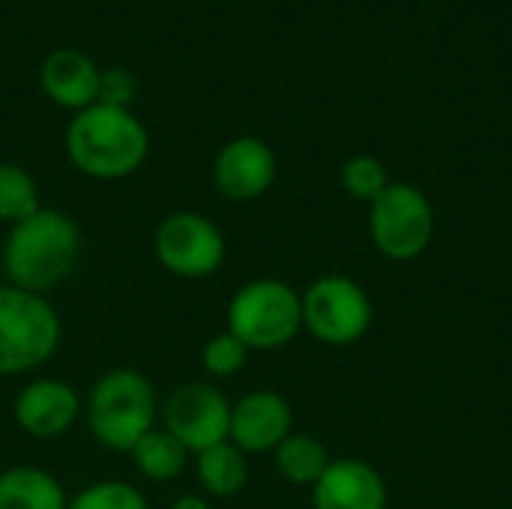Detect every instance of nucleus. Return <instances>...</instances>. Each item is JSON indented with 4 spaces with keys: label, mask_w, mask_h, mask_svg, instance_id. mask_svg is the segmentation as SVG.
<instances>
[{
    "label": "nucleus",
    "mask_w": 512,
    "mask_h": 509,
    "mask_svg": "<svg viewBox=\"0 0 512 509\" xmlns=\"http://www.w3.org/2000/svg\"><path fill=\"white\" fill-rule=\"evenodd\" d=\"M129 453L135 468L150 480H174L186 468V456H189V450L168 429L162 432L150 429Z\"/></svg>",
    "instance_id": "obj_18"
},
{
    "label": "nucleus",
    "mask_w": 512,
    "mask_h": 509,
    "mask_svg": "<svg viewBox=\"0 0 512 509\" xmlns=\"http://www.w3.org/2000/svg\"><path fill=\"white\" fill-rule=\"evenodd\" d=\"M99 66L78 48H57L39 66V84L63 108L84 111L99 96Z\"/></svg>",
    "instance_id": "obj_14"
},
{
    "label": "nucleus",
    "mask_w": 512,
    "mask_h": 509,
    "mask_svg": "<svg viewBox=\"0 0 512 509\" xmlns=\"http://www.w3.org/2000/svg\"><path fill=\"white\" fill-rule=\"evenodd\" d=\"M147 150V129L129 108L93 102L90 108L75 111L66 129V153L72 165L96 180L129 177L147 159Z\"/></svg>",
    "instance_id": "obj_1"
},
{
    "label": "nucleus",
    "mask_w": 512,
    "mask_h": 509,
    "mask_svg": "<svg viewBox=\"0 0 512 509\" xmlns=\"http://www.w3.org/2000/svg\"><path fill=\"white\" fill-rule=\"evenodd\" d=\"M315 509H384L387 486L381 474L360 459L330 462L321 480L312 486Z\"/></svg>",
    "instance_id": "obj_12"
},
{
    "label": "nucleus",
    "mask_w": 512,
    "mask_h": 509,
    "mask_svg": "<svg viewBox=\"0 0 512 509\" xmlns=\"http://www.w3.org/2000/svg\"><path fill=\"white\" fill-rule=\"evenodd\" d=\"M156 258L183 279H204L222 267V231L201 213H171L156 231Z\"/></svg>",
    "instance_id": "obj_8"
},
{
    "label": "nucleus",
    "mask_w": 512,
    "mask_h": 509,
    "mask_svg": "<svg viewBox=\"0 0 512 509\" xmlns=\"http://www.w3.org/2000/svg\"><path fill=\"white\" fill-rule=\"evenodd\" d=\"M66 509H147V501L135 486L108 480L84 489Z\"/></svg>",
    "instance_id": "obj_21"
},
{
    "label": "nucleus",
    "mask_w": 512,
    "mask_h": 509,
    "mask_svg": "<svg viewBox=\"0 0 512 509\" xmlns=\"http://www.w3.org/2000/svg\"><path fill=\"white\" fill-rule=\"evenodd\" d=\"M135 93H138V84H135L132 72L117 69V66L99 72V96H96V102L111 105V108H129Z\"/></svg>",
    "instance_id": "obj_23"
},
{
    "label": "nucleus",
    "mask_w": 512,
    "mask_h": 509,
    "mask_svg": "<svg viewBox=\"0 0 512 509\" xmlns=\"http://www.w3.org/2000/svg\"><path fill=\"white\" fill-rule=\"evenodd\" d=\"M78 417V396L69 384L45 378L27 384L15 399V420L33 438H57Z\"/></svg>",
    "instance_id": "obj_13"
},
{
    "label": "nucleus",
    "mask_w": 512,
    "mask_h": 509,
    "mask_svg": "<svg viewBox=\"0 0 512 509\" xmlns=\"http://www.w3.org/2000/svg\"><path fill=\"white\" fill-rule=\"evenodd\" d=\"M246 459L231 441L198 453V480L216 498H231L246 486Z\"/></svg>",
    "instance_id": "obj_17"
},
{
    "label": "nucleus",
    "mask_w": 512,
    "mask_h": 509,
    "mask_svg": "<svg viewBox=\"0 0 512 509\" xmlns=\"http://www.w3.org/2000/svg\"><path fill=\"white\" fill-rule=\"evenodd\" d=\"M60 342V318L42 294L0 285V375L45 363Z\"/></svg>",
    "instance_id": "obj_4"
},
{
    "label": "nucleus",
    "mask_w": 512,
    "mask_h": 509,
    "mask_svg": "<svg viewBox=\"0 0 512 509\" xmlns=\"http://www.w3.org/2000/svg\"><path fill=\"white\" fill-rule=\"evenodd\" d=\"M60 483L39 468H9L0 474V509H66Z\"/></svg>",
    "instance_id": "obj_15"
},
{
    "label": "nucleus",
    "mask_w": 512,
    "mask_h": 509,
    "mask_svg": "<svg viewBox=\"0 0 512 509\" xmlns=\"http://www.w3.org/2000/svg\"><path fill=\"white\" fill-rule=\"evenodd\" d=\"M156 420L153 384L135 369H114L102 375L87 402V423L99 444L111 450H132Z\"/></svg>",
    "instance_id": "obj_3"
},
{
    "label": "nucleus",
    "mask_w": 512,
    "mask_h": 509,
    "mask_svg": "<svg viewBox=\"0 0 512 509\" xmlns=\"http://www.w3.org/2000/svg\"><path fill=\"white\" fill-rule=\"evenodd\" d=\"M300 303L303 327L324 345H351L363 339L372 324V303L348 276H324L312 282Z\"/></svg>",
    "instance_id": "obj_7"
},
{
    "label": "nucleus",
    "mask_w": 512,
    "mask_h": 509,
    "mask_svg": "<svg viewBox=\"0 0 512 509\" xmlns=\"http://www.w3.org/2000/svg\"><path fill=\"white\" fill-rule=\"evenodd\" d=\"M435 231L429 198L411 183H390L369 204V234L381 255L411 261L426 252Z\"/></svg>",
    "instance_id": "obj_6"
},
{
    "label": "nucleus",
    "mask_w": 512,
    "mask_h": 509,
    "mask_svg": "<svg viewBox=\"0 0 512 509\" xmlns=\"http://www.w3.org/2000/svg\"><path fill=\"white\" fill-rule=\"evenodd\" d=\"M342 186H345V192L351 198L372 204L390 186V177H387V168L381 165V159H375L369 153H360V156H351L342 165Z\"/></svg>",
    "instance_id": "obj_20"
},
{
    "label": "nucleus",
    "mask_w": 512,
    "mask_h": 509,
    "mask_svg": "<svg viewBox=\"0 0 512 509\" xmlns=\"http://www.w3.org/2000/svg\"><path fill=\"white\" fill-rule=\"evenodd\" d=\"M327 465V447L312 435H288L276 447V471L294 486H315Z\"/></svg>",
    "instance_id": "obj_16"
},
{
    "label": "nucleus",
    "mask_w": 512,
    "mask_h": 509,
    "mask_svg": "<svg viewBox=\"0 0 512 509\" xmlns=\"http://www.w3.org/2000/svg\"><path fill=\"white\" fill-rule=\"evenodd\" d=\"M291 435V405L270 390H258L243 396L231 408L228 438L243 453L276 450Z\"/></svg>",
    "instance_id": "obj_11"
},
{
    "label": "nucleus",
    "mask_w": 512,
    "mask_h": 509,
    "mask_svg": "<svg viewBox=\"0 0 512 509\" xmlns=\"http://www.w3.org/2000/svg\"><path fill=\"white\" fill-rule=\"evenodd\" d=\"M171 509H210V507H207V501H201V498H195V495H186V498H180V501H177Z\"/></svg>",
    "instance_id": "obj_24"
},
{
    "label": "nucleus",
    "mask_w": 512,
    "mask_h": 509,
    "mask_svg": "<svg viewBox=\"0 0 512 509\" xmlns=\"http://www.w3.org/2000/svg\"><path fill=\"white\" fill-rule=\"evenodd\" d=\"M246 345L237 339V336H231V333H219V336H213L207 345H204V354H201V360H204V369L210 372V375H216V378H228V375H234V372H240L243 369V363H246Z\"/></svg>",
    "instance_id": "obj_22"
},
{
    "label": "nucleus",
    "mask_w": 512,
    "mask_h": 509,
    "mask_svg": "<svg viewBox=\"0 0 512 509\" xmlns=\"http://www.w3.org/2000/svg\"><path fill=\"white\" fill-rule=\"evenodd\" d=\"M213 180L219 192L231 201H255L276 180V153L252 135L228 141L213 165Z\"/></svg>",
    "instance_id": "obj_10"
},
{
    "label": "nucleus",
    "mask_w": 512,
    "mask_h": 509,
    "mask_svg": "<svg viewBox=\"0 0 512 509\" xmlns=\"http://www.w3.org/2000/svg\"><path fill=\"white\" fill-rule=\"evenodd\" d=\"M81 231L72 216L60 210H36L33 216L12 225L3 267L15 288L21 291H48L60 285L78 264Z\"/></svg>",
    "instance_id": "obj_2"
},
{
    "label": "nucleus",
    "mask_w": 512,
    "mask_h": 509,
    "mask_svg": "<svg viewBox=\"0 0 512 509\" xmlns=\"http://www.w3.org/2000/svg\"><path fill=\"white\" fill-rule=\"evenodd\" d=\"M303 327V303L297 291L276 279L243 285L228 306V333L246 348L273 351L288 345Z\"/></svg>",
    "instance_id": "obj_5"
},
{
    "label": "nucleus",
    "mask_w": 512,
    "mask_h": 509,
    "mask_svg": "<svg viewBox=\"0 0 512 509\" xmlns=\"http://www.w3.org/2000/svg\"><path fill=\"white\" fill-rule=\"evenodd\" d=\"M165 429L195 453L228 441L231 405L210 384H180L165 402Z\"/></svg>",
    "instance_id": "obj_9"
},
{
    "label": "nucleus",
    "mask_w": 512,
    "mask_h": 509,
    "mask_svg": "<svg viewBox=\"0 0 512 509\" xmlns=\"http://www.w3.org/2000/svg\"><path fill=\"white\" fill-rule=\"evenodd\" d=\"M39 210V192L33 177L12 162H0V219L21 222Z\"/></svg>",
    "instance_id": "obj_19"
}]
</instances>
